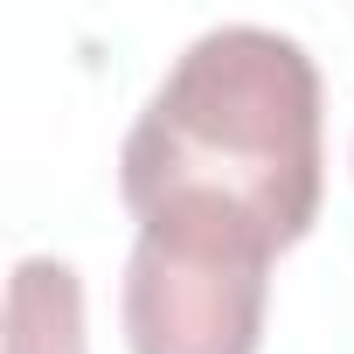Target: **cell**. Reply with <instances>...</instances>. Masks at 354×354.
Here are the masks:
<instances>
[{
    "label": "cell",
    "instance_id": "1",
    "mask_svg": "<svg viewBox=\"0 0 354 354\" xmlns=\"http://www.w3.org/2000/svg\"><path fill=\"white\" fill-rule=\"evenodd\" d=\"M319 70L257 21L195 35L125 132L118 188L139 236L292 250L319 216Z\"/></svg>",
    "mask_w": 354,
    "mask_h": 354
},
{
    "label": "cell",
    "instance_id": "2",
    "mask_svg": "<svg viewBox=\"0 0 354 354\" xmlns=\"http://www.w3.org/2000/svg\"><path fill=\"white\" fill-rule=\"evenodd\" d=\"M271 257L181 236H139L125 257V347L132 354H257Z\"/></svg>",
    "mask_w": 354,
    "mask_h": 354
},
{
    "label": "cell",
    "instance_id": "3",
    "mask_svg": "<svg viewBox=\"0 0 354 354\" xmlns=\"http://www.w3.org/2000/svg\"><path fill=\"white\" fill-rule=\"evenodd\" d=\"M8 354H91L84 285L63 257H21L8 285Z\"/></svg>",
    "mask_w": 354,
    "mask_h": 354
}]
</instances>
